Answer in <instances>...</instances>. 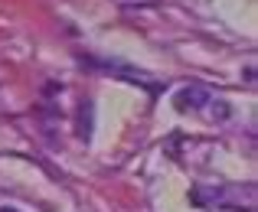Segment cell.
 Wrapping results in <instances>:
<instances>
[{
  "instance_id": "6da1fadb",
  "label": "cell",
  "mask_w": 258,
  "mask_h": 212,
  "mask_svg": "<svg viewBox=\"0 0 258 212\" xmlns=\"http://www.w3.org/2000/svg\"><path fill=\"white\" fill-rule=\"evenodd\" d=\"M209 105V92L203 85H189L183 92H176V108L180 111H193V108H206Z\"/></svg>"
},
{
  "instance_id": "7a4b0ae2",
  "label": "cell",
  "mask_w": 258,
  "mask_h": 212,
  "mask_svg": "<svg viewBox=\"0 0 258 212\" xmlns=\"http://www.w3.org/2000/svg\"><path fill=\"white\" fill-rule=\"evenodd\" d=\"M79 137H92V101H85L82 111H79Z\"/></svg>"
},
{
  "instance_id": "3957f363",
  "label": "cell",
  "mask_w": 258,
  "mask_h": 212,
  "mask_svg": "<svg viewBox=\"0 0 258 212\" xmlns=\"http://www.w3.org/2000/svg\"><path fill=\"white\" fill-rule=\"evenodd\" d=\"M0 212H20V209H10V206H0Z\"/></svg>"
}]
</instances>
